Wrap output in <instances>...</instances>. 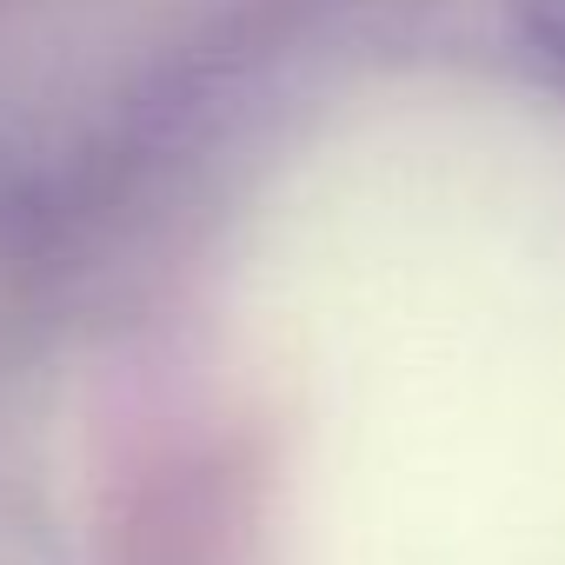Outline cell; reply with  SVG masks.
<instances>
[{
	"instance_id": "6da1fadb",
	"label": "cell",
	"mask_w": 565,
	"mask_h": 565,
	"mask_svg": "<svg viewBox=\"0 0 565 565\" xmlns=\"http://www.w3.org/2000/svg\"><path fill=\"white\" fill-rule=\"evenodd\" d=\"M519 21H525V41L565 74V0H519Z\"/></svg>"
}]
</instances>
